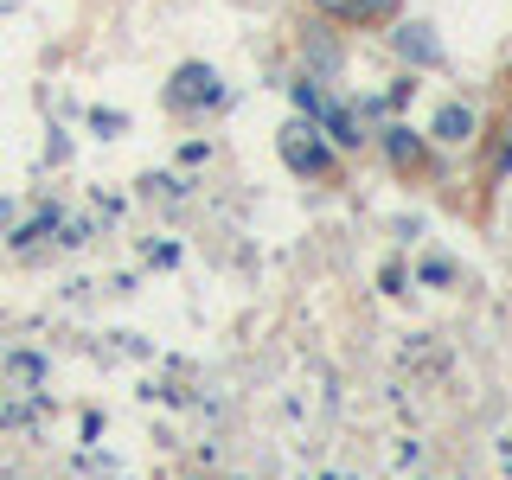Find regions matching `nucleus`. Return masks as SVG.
<instances>
[{"mask_svg":"<svg viewBox=\"0 0 512 480\" xmlns=\"http://www.w3.org/2000/svg\"><path fill=\"white\" fill-rule=\"evenodd\" d=\"M282 160L295 173H308V180H327L333 173V154H327V141H320L314 122H288L282 128Z\"/></svg>","mask_w":512,"mask_h":480,"instance_id":"1","label":"nucleus"},{"mask_svg":"<svg viewBox=\"0 0 512 480\" xmlns=\"http://www.w3.org/2000/svg\"><path fill=\"white\" fill-rule=\"evenodd\" d=\"M218 96H224V84H218L212 64H180L173 84H167V103L173 109H205V103H218Z\"/></svg>","mask_w":512,"mask_h":480,"instance_id":"2","label":"nucleus"},{"mask_svg":"<svg viewBox=\"0 0 512 480\" xmlns=\"http://www.w3.org/2000/svg\"><path fill=\"white\" fill-rule=\"evenodd\" d=\"M391 45H397V58H404V64H423V71H436V64H442V45H436V32H429V26H397L391 32Z\"/></svg>","mask_w":512,"mask_h":480,"instance_id":"3","label":"nucleus"},{"mask_svg":"<svg viewBox=\"0 0 512 480\" xmlns=\"http://www.w3.org/2000/svg\"><path fill=\"white\" fill-rule=\"evenodd\" d=\"M436 141H448V148L474 141V109H468V103H442V109H436Z\"/></svg>","mask_w":512,"mask_h":480,"instance_id":"4","label":"nucleus"},{"mask_svg":"<svg viewBox=\"0 0 512 480\" xmlns=\"http://www.w3.org/2000/svg\"><path fill=\"white\" fill-rule=\"evenodd\" d=\"M384 154H391L397 173H416V167H423V141H416L410 128H384Z\"/></svg>","mask_w":512,"mask_h":480,"instance_id":"5","label":"nucleus"},{"mask_svg":"<svg viewBox=\"0 0 512 480\" xmlns=\"http://www.w3.org/2000/svg\"><path fill=\"white\" fill-rule=\"evenodd\" d=\"M320 128H327V135L340 141V148H359V141H365L359 116H352V109H340V103H327V109H320Z\"/></svg>","mask_w":512,"mask_h":480,"instance_id":"6","label":"nucleus"},{"mask_svg":"<svg viewBox=\"0 0 512 480\" xmlns=\"http://www.w3.org/2000/svg\"><path fill=\"white\" fill-rule=\"evenodd\" d=\"M288 96H295V109H301L308 122H320V109H327V96H320V84H314V77H301V84H288Z\"/></svg>","mask_w":512,"mask_h":480,"instance_id":"7","label":"nucleus"},{"mask_svg":"<svg viewBox=\"0 0 512 480\" xmlns=\"http://www.w3.org/2000/svg\"><path fill=\"white\" fill-rule=\"evenodd\" d=\"M391 13H397V0H352L346 20H391Z\"/></svg>","mask_w":512,"mask_h":480,"instance_id":"8","label":"nucleus"},{"mask_svg":"<svg viewBox=\"0 0 512 480\" xmlns=\"http://www.w3.org/2000/svg\"><path fill=\"white\" fill-rule=\"evenodd\" d=\"M7 378H20V384H39V378H45V365L32 359V352H13V359H7Z\"/></svg>","mask_w":512,"mask_h":480,"instance_id":"9","label":"nucleus"},{"mask_svg":"<svg viewBox=\"0 0 512 480\" xmlns=\"http://www.w3.org/2000/svg\"><path fill=\"white\" fill-rule=\"evenodd\" d=\"M90 128H96V135H122V128H128V116H122V109H96V116H90Z\"/></svg>","mask_w":512,"mask_h":480,"instance_id":"10","label":"nucleus"},{"mask_svg":"<svg viewBox=\"0 0 512 480\" xmlns=\"http://www.w3.org/2000/svg\"><path fill=\"white\" fill-rule=\"evenodd\" d=\"M423 282H436V288H442V282H455V269H448L442 256H429V263H423Z\"/></svg>","mask_w":512,"mask_h":480,"instance_id":"11","label":"nucleus"},{"mask_svg":"<svg viewBox=\"0 0 512 480\" xmlns=\"http://www.w3.org/2000/svg\"><path fill=\"white\" fill-rule=\"evenodd\" d=\"M500 135H506V141H500V154H493V173H506V167H512V122L500 128Z\"/></svg>","mask_w":512,"mask_h":480,"instance_id":"12","label":"nucleus"},{"mask_svg":"<svg viewBox=\"0 0 512 480\" xmlns=\"http://www.w3.org/2000/svg\"><path fill=\"white\" fill-rule=\"evenodd\" d=\"M314 7H320V13H333V20H346V7H352V0H314Z\"/></svg>","mask_w":512,"mask_h":480,"instance_id":"13","label":"nucleus"}]
</instances>
